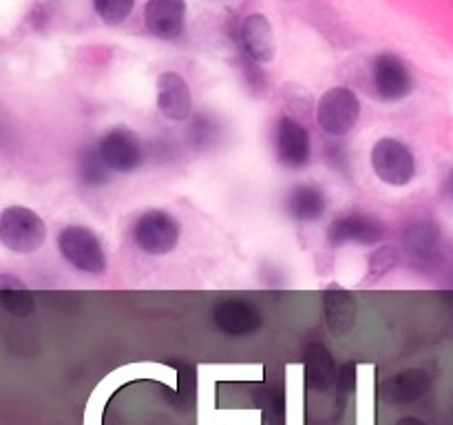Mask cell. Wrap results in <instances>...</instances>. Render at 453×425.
<instances>
[{"instance_id": "cell-1", "label": "cell", "mask_w": 453, "mask_h": 425, "mask_svg": "<svg viewBox=\"0 0 453 425\" xmlns=\"http://www.w3.org/2000/svg\"><path fill=\"white\" fill-rule=\"evenodd\" d=\"M47 239V224L29 206H7L0 215V242L18 255L35 252Z\"/></svg>"}, {"instance_id": "cell-2", "label": "cell", "mask_w": 453, "mask_h": 425, "mask_svg": "<svg viewBox=\"0 0 453 425\" xmlns=\"http://www.w3.org/2000/svg\"><path fill=\"white\" fill-rule=\"evenodd\" d=\"M58 248L69 266L87 274L106 273V255L100 237L87 226H66L58 235Z\"/></svg>"}, {"instance_id": "cell-3", "label": "cell", "mask_w": 453, "mask_h": 425, "mask_svg": "<svg viewBox=\"0 0 453 425\" xmlns=\"http://www.w3.org/2000/svg\"><path fill=\"white\" fill-rule=\"evenodd\" d=\"M133 242L146 255H168L180 242V221L162 208H150L133 224Z\"/></svg>"}, {"instance_id": "cell-4", "label": "cell", "mask_w": 453, "mask_h": 425, "mask_svg": "<svg viewBox=\"0 0 453 425\" xmlns=\"http://www.w3.org/2000/svg\"><path fill=\"white\" fill-rule=\"evenodd\" d=\"M361 118V100L348 87H332L317 104V122L327 135L343 137L352 131Z\"/></svg>"}, {"instance_id": "cell-5", "label": "cell", "mask_w": 453, "mask_h": 425, "mask_svg": "<svg viewBox=\"0 0 453 425\" xmlns=\"http://www.w3.org/2000/svg\"><path fill=\"white\" fill-rule=\"evenodd\" d=\"M372 168L389 186H407L416 177V158L396 137H383L372 149Z\"/></svg>"}, {"instance_id": "cell-6", "label": "cell", "mask_w": 453, "mask_h": 425, "mask_svg": "<svg viewBox=\"0 0 453 425\" xmlns=\"http://www.w3.org/2000/svg\"><path fill=\"white\" fill-rule=\"evenodd\" d=\"M102 159L113 173H133L144 162L142 140L127 127H115L106 131L97 142Z\"/></svg>"}, {"instance_id": "cell-7", "label": "cell", "mask_w": 453, "mask_h": 425, "mask_svg": "<svg viewBox=\"0 0 453 425\" xmlns=\"http://www.w3.org/2000/svg\"><path fill=\"white\" fill-rule=\"evenodd\" d=\"M274 149H277V159L281 166L299 171L310 164L312 158V142H310L308 128L295 118L283 115L277 122L274 131Z\"/></svg>"}, {"instance_id": "cell-8", "label": "cell", "mask_w": 453, "mask_h": 425, "mask_svg": "<svg viewBox=\"0 0 453 425\" xmlns=\"http://www.w3.org/2000/svg\"><path fill=\"white\" fill-rule=\"evenodd\" d=\"M385 237L383 221L365 212H349L339 217L327 228V242L339 248L343 243H358V246H374Z\"/></svg>"}, {"instance_id": "cell-9", "label": "cell", "mask_w": 453, "mask_h": 425, "mask_svg": "<svg viewBox=\"0 0 453 425\" xmlns=\"http://www.w3.org/2000/svg\"><path fill=\"white\" fill-rule=\"evenodd\" d=\"M407 255L418 268H434L441 264L442 257V237L441 228L432 220L411 221L403 235Z\"/></svg>"}, {"instance_id": "cell-10", "label": "cell", "mask_w": 453, "mask_h": 425, "mask_svg": "<svg viewBox=\"0 0 453 425\" xmlns=\"http://www.w3.org/2000/svg\"><path fill=\"white\" fill-rule=\"evenodd\" d=\"M374 87L385 102L405 100L414 91V78L405 62L394 53H380L374 60Z\"/></svg>"}, {"instance_id": "cell-11", "label": "cell", "mask_w": 453, "mask_h": 425, "mask_svg": "<svg viewBox=\"0 0 453 425\" xmlns=\"http://www.w3.org/2000/svg\"><path fill=\"white\" fill-rule=\"evenodd\" d=\"M212 321L226 336H248L261 326V313L243 299H224L212 310Z\"/></svg>"}, {"instance_id": "cell-12", "label": "cell", "mask_w": 453, "mask_h": 425, "mask_svg": "<svg viewBox=\"0 0 453 425\" xmlns=\"http://www.w3.org/2000/svg\"><path fill=\"white\" fill-rule=\"evenodd\" d=\"M146 29L162 40H175L184 34L186 3L184 0H149L144 7Z\"/></svg>"}, {"instance_id": "cell-13", "label": "cell", "mask_w": 453, "mask_h": 425, "mask_svg": "<svg viewBox=\"0 0 453 425\" xmlns=\"http://www.w3.org/2000/svg\"><path fill=\"white\" fill-rule=\"evenodd\" d=\"M239 35H242L243 51L257 65H268V62L274 60L277 40H274L273 25H270V20L264 13H250V16H246V20L242 22Z\"/></svg>"}, {"instance_id": "cell-14", "label": "cell", "mask_w": 453, "mask_h": 425, "mask_svg": "<svg viewBox=\"0 0 453 425\" xmlns=\"http://www.w3.org/2000/svg\"><path fill=\"white\" fill-rule=\"evenodd\" d=\"M157 109L166 115L173 122H184L190 113H193V96H190V87L180 73H166L159 75L157 80Z\"/></svg>"}, {"instance_id": "cell-15", "label": "cell", "mask_w": 453, "mask_h": 425, "mask_svg": "<svg viewBox=\"0 0 453 425\" xmlns=\"http://www.w3.org/2000/svg\"><path fill=\"white\" fill-rule=\"evenodd\" d=\"M429 375L425 370H403L380 383V398L392 406L418 401L429 390Z\"/></svg>"}, {"instance_id": "cell-16", "label": "cell", "mask_w": 453, "mask_h": 425, "mask_svg": "<svg viewBox=\"0 0 453 425\" xmlns=\"http://www.w3.org/2000/svg\"><path fill=\"white\" fill-rule=\"evenodd\" d=\"M323 305H326L327 326L334 335H348L357 323V299L348 290L339 286H332L323 295Z\"/></svg>"}, {"instance_id": "cell-17", "label": "cell", "mask_w": 453, "mask_h": 425, "mask_svg": "<svg viewBox=\"0 0 453 425\" xmlns=\"http://www.w3.org/2000/svg\"><path fill=\"white\" fill-rule=\"evenodd\" d=\"M326 208L327 199L319 186L299 184L288 195V212H290L292 220L301 221V224L319 221L326 215Z\"/></svg>"}, {"instance_id": "cell-18", "label": "cell", "mask_w": 453, "mask_h": 425, "mask_svg": "<svg viewBox=\"0 0 453 425\" xmlns=\"http://www.w3.org/2000/svg\"><path fill=\"white\" fill-rule=\"evenodd\" d=\"M305 376H308L310 388L326 392L336 381V366L330 350L323 344H310L305 348Z\"/></svg>"}, {"instance_id": "cell-19", "label": "cell", "mask_w": 453, "mask_h": 425, "mask_svg": "<svg viewBox=\"0 0 453 425\" xmlns=\"http://www.w3.org/2000/svg\"><path fill=\"white\" fill-rule=\"evenodd\" d=\"M111 168L102 159L97 146H84L78 153V177L87 189H102L111 182Z\"/></svg>"}, {"instance_id": "cell-20", "label": "cell", "mask_w": 453, "mask_h": 425, "mask_svg": "<svg viewBox=\"0 0 453 425\" xmlns=\"http://www.w3.org/2000/svg\"><path fill=\"white\" fill-rule=\"evenodd\" d=\"M188 140L193 149L211 151L221 140V124L208 113L195 115L193 124L188 127Z\"/></svg>"}, {"instance_id": "cell-21", "label": "cell", "mask_w": 453, "mask_h": 425, "mask_svg": "<svg viewBox=\"0 0 453 425\" xmlns=\"http://www.w3.org/2000/svg\"><path fill=\"white\" fill-rule=\"evenodd\" d=\"M135 0H93L97 16L106 22V25H119L127 20L133 12Z\"/></svg>"}, {"instance_id": "cell-22", "label": "cell", "mask_w": 453, "mask_h": 425, "mask_svg": "<svg viewBox=\"0 0 453 425\" xmlns=\"http://www.w3.org/2000/svg\"><path fill=\"white\" fill-rule=\"evenodd\" d=\"M398 264V251L392 246H383L370 257V274L367 277L379 279Z\"/></svg>"}, {"instance_id": "cell-23", "label": "cell", "mask_w": 453, "mask_h": 425, "mask_svg": "<svg viewBox=\"0 0 453 425\" xmlns=\"http://www.w3.org/2000/svg\"><path fill=\"white\" fill-rule=\"evenodd\" d=\"M0 301L4 308L13 314H27L31 310V297L27 288H18V290H0Z\"/></svg>"}, {"instance_id": "cell-24", "label": "cell", "mask_w": 453, "mask_h": 425, "mask_svg": "<svg viewBox=\"0 0 453 425\" xmlns=\"http://www.w3.org/2000/svg\"><path fill=\"white\" fill-rule=\"evenodd\" d=\"M354 381H357V367L354 366H345L343 370L339 372V376H336V383H339V388L343 390V392H349V390L354 388Z\"/></svg>"}, {"instance_id": "cell-25", "label": "cell", "mask_w": 453, "mask_h": 425, "mask_svg": "<svg viewBox=\"0 0 453 425\" xmlns=\"http://www.w3.org/2000/svg\"><path fill=\"white\" fill-rule=\"evenodd\" d=\"M396 425H427V423H425V421H420V419H416V416H405V419L398 421Z\"/></svg>"}, {"instance_id": "cell-26", "label": "cell", "mask_w": 453, "mask_h": 425, "mask_svg": "<svg viewBox=\"0 0 453 425\" xmlns=\"http://www.w3.org/2000/svg\"><path fill=\"white\" fill-rule=\"evenodd\" d=\"M449 195H451V199H453V171H451V175H449Z\"/></svg>"}]
</instances>
